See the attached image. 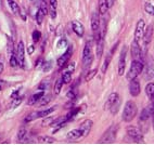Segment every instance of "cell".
<instances>
[{"label":"cell","mask_w":154,"mask_h":145,"mask_svg":"<svg viewBox=\"0 0 154 145\" xmlns=\"http://www.w3.org/2000/svg\"><path fill=\"white\" fill-rule=\"evenodd\" d=\"M0 90H1V87H0Z\"/></svg>","instance_id":"obj_49"},{"label":"cell","mask_w":154,"mask_h":145,"mask_svg":"<svg viewBox=\"0 0 154 145\" xmlns=\"http://www.w3.org/2000/svg\"><path fill=\"white\" fill-rule=\"evenodd\" d=\"M32 37H33L34 42H38V41L40 40V38H42V33H40L39 30H34Z\"/></svg>","instance_id":"obj_36"},{"label":"cell","mask_w":154,"mask_h":145,"mask_svg":"<svg viewBox=\"0 0 154 145\" xmlns=\"http://www.w3.org/2000/svg\"><path fill=\"white\" fill-rule=\"evenodd\" d=\"M144 10H146V13L150 14V15H154V6L151 2H146V5H144Z\"/></svg>","instance_id":"obj_31"},{"label":"cell","mask_w":154,"mask_h":145,"mask_svg":"<svg viewBox=\"0 0 154 145\" xmlns=\"http://www.w3.org/2000/svg\"><path fill=\"white\" fill-rule=\"evenodd\" d=\"M153 115H154V103H151V105L144 107L142 110V112L140 114V120L146 121Z\"/></svg>","instance_id":"obj_9"},{"label":"cell","mask_w":154,"mask_h":145,"mask_svg":"<svg viewBox=\"0 0 154 145\" xmlns=\"http://www.w3.org/2000/svg\"><path fill=\"white\" fill-rule=\"evenodd\" d=\"M50 17H52V19L57 17V9H51L50 10Z\"/></svg>","instance_id":"obj_44"},{"label":"cell","mask_w":154,"mask_h":145,"mask_svg":"<svg viewBox=\"0 0 154 145\" xmlns=\"http://www.w3.org/2000/svg\"><path fill=\"white\" fill-rule=\"evenodd\" d=\"M8 5L9 7H10V9L12 10V12H13L14 14H20V7L19 5H17L14 0H8Z\"/></svg>","instance_id":"obj_26"},{"label":"cell","mask_w":154,"mask_h":145,"mask_svg":"<svg viewBox=\"0 0 154 145\" xmlns=\"http://www.w3.org/2000/svg\"><path fill=\"white\" fill-rule=\"evenodd\" d=\"M38 142L42 143V144H53L55 143V139L51 137H48V135H44V137H38Z\"/></svg>","instance_id":"obj_23"},{"label":"cell","mask_w":154,"mask_h":145,"mask_svg":"<svg viewBox=\"0 0 154 145\" xmlns=\"http://www.w3.org/2000/svg\"><path fill=\"white\" fill-rule=\"evenodd\" d=\"M51 67H52V62H51V61H47V62H45L44 65H42V69H44L45 71H48Z\"/></svg>","instance_id":"obj_38"},{"label":"cell","mask_w":154,"mask_h":145,"mask_svg":"<svg viewBox=\"0 0 154 145\" xmlns=\"http://www.w3.org/2000/svg\"><path fill=\"white\" fill-rule=\"evenodd\" d=\"M40 1H42V0H40Z\"/></svg>","instance_id":"obj_50"},{"label":"cell","mask_w":154,"mask_h":145,"mask_svg":"<svg viewBox=\"0 0 154 145\" xmlns=\"http://www.w3.org/2000/svg\"><path fill=\"white\" fill-rule=\"evenodd\" d=\"M39 105H40V106H44V105H47L48 103H49L50 101H51V95H46V96H42V99L39 100Z\"/></svg>","instance_id":"obj_35"},{"label":"cell","mask_w":154,"mask_h":145,"mask_svg":"<svg viewBox=\"0 0 154 145\" xmlns=\"http://www.w3.org/2000/svg\"><path fill=\"white\" fill-rule=\"evenodd\" d=\"M119 107H121V99H119V98L115 100V102L111 105V107L109 108V110H110V112H111L112 115H116L117 112L119 110Z\"/></svg>","instance_id":"obj_20"},{"label":"cell","mask_w":154,"mask_h":145,"mask_svg":"<svg viewBox=\"0 0 154 145\" xmlns=\"http://www.w3.org/2000/svg\"><path fill=\"white\" fill-rule=\"evenodd\" d=\"M14 100V102H13V104H12V107H15V106H17V105H20L21 104V102L23 101V99L22 98H15V99H13Z\"/></svg>","instance_id":"obj_40"},{"label":"cell","mask_w":154,"mask_h":145,"mask_svg":"<svg viewBox=\"0 0 154 145\" xmlns=\"http://www.w3.org/2000/svg\"><path fill=\"white\" fill-rule=\"evenodd\" d=\"M97 73H98V69H97V68H94V69H92V71H88V74L86 75V77H85V80H86V81H90V80L92 79V78H94V77L97 75Z\"/></svg>","instance_id":"obj_34"},{"label":"cell","mask_w":154,"mask_h":145,"mask_svg":"<svg viewBox=\"0 0 154 145\" xmlns=\"http://www.w3.org/2000/svg\"><path fill=\"white\" fill-rule=\"evenodd\" d=\"M54 107H51V108H48V110H38V112H33L30 113L27 117L25 118V122H29V121H33L37 118H44V117H48V115H50L51 113L54 110Z\"/></svg>","instance_id":"obj_4"},{"label":"cell","mask_w":154,"mask_h":145,"mask_svg":"<svg viewBox=\"0 0 154 145\" xmlns=\"http://www.w3.org/2000/svg\"><path fill=\"white\" fill-rule=\"evenodd\" d=\"M144 29H146V23L143 20H139L136 25V29H135V40L136 41H140V39L143 37V34H144Z\"/></svg>","instance_id":"obj_8"},{"label":"cell","mask_w":154,"mask_h":145,"mask_svg":"<svg viewBox=\"0 0 154 145\" xmlns=\"http://www.w3.org/2000/svg\"><path fill=\"white\" fill-rule=\"evenodd\" d=\"M92 54V42L90 41H87L85 48H84V52H83V58L85 56H88V55Z\"/></svg>","instance_id":"obj_25"},{"label":"cell","mask_w":154,"mask_h":145,"mask_svg":"<svg viewBox=\"0 0 154 145\" xmlns=\"http://www.w3.org/2000/svg\"><path fill=\"white\" fill-rule=\"evenodd\" d=\"M126 132L127 134L131 137L136 143H142L143 142V135L142 132L137 128V127L134 126H128L126 128Z\"/></svg>","instance_id":"obj_5"},{"label":"cell","mask_w":154,"mask_h":145,"mask_svg":"<svg viewBox=\"0 0 154 145\" xmlns=\"http://www.w3.org/2000/svg\"><path fill=\"white\" fill-rule=\"evenodd\" d=\"M117 98H119V94H117V93H116V92L111 93L110 96L107 98L106 103H105V105H104V108H105V110H109V108H110V107H111V105H112L113 103L115 102V100L117 99Z\"/></svg>","instance_id":"obj_21"},{"label":"cell","mask_w":154,"mask_h":145,"mask_svg":"<svg viewBox=\"0 0 154 145\" xmlns=\"http://www.w3.org/2000/svg\"><path fill=\"white\" fill-rule=\"evenodd\" d=\"M63 85H64V82H63V80H62V79L57 80V82H55V85H54V93H55V94H60Z\"/></svg>","instance_id":"obj_28"},{"label":"cell","mask_w":154,"mask_h":145,"mask_svg":"<svg viewBox=\"0 0 154 145\" xmlns=\"http://www.w3.org/2000/svg\"><path fill=\"white\" fill-rule=\"evenodd\" d=\"M71 54H72V47H69V49L66 50L65 53H64L62 56L58 59V65L59 67H63L67 62H69V58H71Z\"/></svg>","instance_id":"obj_14"},{"label":"cell","mask_w":154,"mask_h":145,"mask_svg":"<svg viewBox=\"0 0 154 145\" xmlns=\"http://www.w3.org/2000/svg\"><path fill=\"white\" fill-rule=\"evenodd\" d=\"M66 96H67V98H69V100H74L75 99V93H74V91H73V90L69 91V92H67V94H66Z\"/></svg>","instance_id":"obj_42"},{"label":"cell","mask_w":154,"mask_h":145,"mask_svg":"<svg viewBox=\"0 0 154 145\" xmlns=\"http://www.w3.org/2000/svg\"><path fill=\"white\" fill-rule=\"evenodd\" d=\"M72 28L74 30V33L76 34L77 36H79V37H83L84 34H85V27H84V25L80 22H78V21H76V20L72 22Z\"/></svg>","instance_id":"obj_12"},{"label":"cell","mask_w":154,"mask_h":145,"mask_svg":"<svg viewBox=\"0 0 154 145\" xmlns=\"http://www.w3.org/2000/svg\"><path fill=\"white\" fill-rule=\"evenodd\" d=\"M62 80H63L64 83H69L72 81V73L71 71H64L63 75H62Z\"/></svg>","instance_id":"obj_29"},{"label":"cell","mask_w":154,"mask_h":145,"mask_svg":"<svg viewBox=\"0 0 154 145\" xmlns=\"http://www.w3.org/2000/svg\"><path fill=\"white\" fill-rule=\"evenodd\" d=\"M52 122V118H47L46 120L42 121V126H47V125H50Z\"/></svg>","instance_id":"obj_46"},{"label":"cell","mask_w":154,"mask_h":145,"mask_svg":"<svg viewBox=\"0 0 154 145\" xmlns=\"http://www.w3.org/2000/svg\"><path fill=\"white\" fill-rule=\"evenodd\" d=\"M154 116V115H153ZM153 129H154V117H153Z\"/></svg>","instance_id":"obj_48"},{"label":"cell","mask_w":154,"mask_h":145,"mask_svg":"<svg viewBox=\"0 0 154 145\" xmlns=\"http://www.w3.org/2000/svg\"><path fill=\"white\" fill-rule=\"evenodd\" d=\"M91 28H92L94 32L99 30L100 28V17L99 14L97 13V12H94L92 17H91Z\"/></svg>","instance_id":"obj_16"},{"label":"cell","mask_w":154,"mask_h":145,"mask_svg":"<svg viewBox=\"0 0 154 145\" xmlns=\"http://www.w3.org/2000/svg\"><path fill=\"white\" fill-rule=\"evenodd\" d=\"M107 10H109L107 0H99V13L104 15L107 12Z\"/></svg>","instance_id":"obj_22"},{"label":"cell","mask_w":154,"mask_h":145,"mask_svg":"<svg viewBox=\"0 0 154 145\" xmlns=\"http://www.w3.org/2000/svg\"><path fill=\"white\" fill-rule=\"evenodd\" d=\"M111 60H112V53L109 52V54L106 55V59H105L104 63H103V65H102V67H101L102 73H105V71H107V67H109V65H110Z\"/></svg>","instance_id":"obj_27"},{"label":"cell","mask_w":154,"mask_h":145,"mask_svg":"<svg viewBox=\"0 0 154 145\" xmlns=\"http://www.w3.org/2000/svg\"><path fill=\"white\" fill-rule=\"evenodd\" d=\"M117 131H119V126H117V125L111 126L110 128L104 132V134L101 137V139L98 141V143H99V144H110V143H113L114 140L116 139Z\"/></svg>","instance_id":"obj_2"},{"label":"cell","mask_w":154,"mask_h":145,"mask_svg":"<svg viewBox=\"0 0 154 145\" xmlns=\"http://www.w3.org/2000/svg\"><path fill=\"white\" fill-rule=\"evenodd\" d=\"M66 137L69 140H78L79 137H83V133L80 131V129H73V130L69 131Z\"/></svg>","instance_id":"obj_17"},{"label":"cell","mask_w":154,"mask_h":145,"mask_svg":"<svg viewBox=\"0 0 154 145\" xmlns=\"http://www.w3.org/2000/svg\"><path fill=\"white\" fill-rule=\"evenodd\" d=\"M92 125H94V122H92V120H90V119H87V120H85L82 123V126L79 127V129H80V131H82V133H83V137H87V135L90 133Z\"/></svg>","instance_id":"obj_13"},{"label":"cell","mask_w":154,"mask_h":145,"mask_svg":"<svg viewBox=\"0 0 154 145\" xmlns=\"http://www.w3.org/2000/svg\"><path fill=\"white\" fill-rule=\"evenodd\" d=\"M10 66L11 67H17L19 66V62H17V59L15 56V54H12L11 58H10Z\"/></svg>","instance_id":"obj_37"},{"label":"cell","mask_w":154,"mask_h":145,"mask_svg":"<svg viewBox=\"0 0 154 145\" xmlns=\"http://www.w3.org/2000/svg\"><path fill=\"white\" fill-rule=\"evenodd\" d=\"M34 51H35V47H34L33 44H30V46L28 47V49H27V53L30 55V54H33Z\"/></svg>","instance_id":"obj_45"},{"label":"cell","mask_w":154,"mask_h":145,"mask_svg":"<svg viewBox=\"0 0 154 145\" xmlns=\"http://www.w3.org/2000/svg\"><path fill=\"white\" fill-rule=\"evenodd\" d=\"M92 62H94V55H92V54L83 58V67H84V69L89 68V67H90V65L92 64Z\"/></svg>","instance_id":"obj_24"},{"label":"cell","mask_w":154,"mask_h":145,"mask_svg":"<svg viewBox=\"0 0 154 145\" xmlns=\"http://www.w3.org/2000/svg\"><path fill=\"white\" fill-rule=\"evenodd\" d=\"M46 17L44 14V12L40 10V9H38V12L36 13V21H37V24L38 25H42V21H44V17Z\"/></svg>","instance_id":"obj_30"},{"label":"cell","mask_w":154,"mask_h":145,"mask_svg":"<svg viewBox=\"0 0 154 145\" xmlns=\"http://www.w3.org/2000/svg\"><path fill=\"white\" fill-rule=\"evenodd\" d=\"M15 56L17 59L19 65L21 67H24V62H25V48L23 41H20L19 44L17 47V51H15Z\"/></svg>","instance_id":"obj_7"},{"label":"cell","mask_w":154,"mask_h":145,"mask_svg":"<svg viewBox=\"0 0 154 145\" xmlns=\"http://www.w3.org/2000/svg\"><path fill=\"white\" fill-rule=\"evenodd\" d=\"M146 93L148 94L149 96H151L154 94V83L153 82H150V83H148L146 87Z\"/></svg>","instance_id":"obj_32"},{"label":"cell","mask_w":154,"mask_h":145,"mask_svg":"<svg viewBox=\"0 0 154 145\" xmlns=\"http://www.w3.org/2000/svg\"><path fill=\"white\" fill-rule=\"evenodd\" d=\"M143 67H144L143 62H141L140 60H134L131 62V65H130L129 71L127 73V79L131 80L134 78H137L142 73Z\"/></svg>","instance_id":"obj_3"},{"label":"cell","mask_w":154,"mask_h":145,"mask_svg":"<svg viewBox=\"0 0 154 145\" xmlns=\"http://www.w3.org/2000/svg\"><path fill=\"white\" fill-rule=\"evenodd\" d=\"M26 133H27L26 129H25L24 127H21L19 130V133H17V140H19V141H22V140L26 137Z\"/></svg>","instance_id":"obj_33"},{"label":"cell","mask_w":154,"mask_h":145,"mask_svg":"<svg viewBox=\"0 0 154 145\" xmlns=\"http://www.w3.org/2000/svg\"><path fill=\"white\" fill-rule=\"evenodd\" d=\"M126 60H127V46H124L121 51V55H119V76H122V75L124 74L125 67H126Z\"/></svg>","instance_id":"obj_6"},{"label":"cell","mask_w":154,"mask_h":145,"mask_svg":"<svg viewBox=\"0 0 154 145\" xmlns=\"http://www.w3.org/2000/svg\"><path fill=\"white\" fill-rule=\"evenodd\" d=\"M49 5L51 9H57L58 7V0H49Z\"/></svg>","instance_id":"obj_41"},{"label":"cell","mask_w":154,"mask_h":145,"mask_svg":"<svg viewBox=\"0 0 154 145\" xmlns=\"http://www.w3.org/2000/svg\"><path fill=\"white\" fill-rule=\"evenodd\" d=\"M140 55H141V49H140V46H139V42L134 40L131 44V56L134 58V60H137L138 58H140Z\"/></svg>","instance_id":"obj_15"},{"label":"cell","mask_w":154,"mask_h":145,"mask_svg":"<svg viewBox=\"0 0 154 145\" xmlns=\"http://www.w3.org/2000/svg\"><path fill=\"white\" fill-rule=\"evenodd\" d=\"M5 71V62L1 58H0V74H2Z\"/></svg>","instance_id":"obj_43"},{"label":"cell","mask_w":154,"mask_h":145,"mask_svg":"<svg viewBox=\"0 0 154 145\" xmlns=\"http://www.w3.org/2000/svg\"><path fill=\"white\" fill-rule=\"evenodd\" d=\"M129 93L132 96H138L140 93V82L138 81L137 78L130 80L129 82Z\"/></svg>","instance_id":"obj_10"},{"label":"cell","mask_w":154,"mask_h":145,"mask_svg":"<svg viewBox=\"0 0 154 145\" xmlns=\"http://www.w3.org/2000/svg\"><path fill=\"white\" fill-rule=\"evenodd\" d=\"M153 33H154V25L150 24L148 27L144 29V34H143V41H144V44H148L151 42L152 38H153Z\"/></svg>","instance_id":"obj_11"},{"label":"cell","mask_w":154,"mask_h":145,"mask_svg":"<svg viewBox=\"0 0 154 145\" xmlns=\"http://www.w3.org/2000/svg\"><path fill=\"white\" fill-rule=\"evenodd\" d=\"M67 68H69V71L73 73V71H75V63H71L69 66H67Z\"/></svg>","instance_id":"obj_47"},{"label":"cell","mask_w":154,"mask_h":145,"mask_svg":"<svg viewBox=\"0 0 154 145\" xmlns=\"http://www.w3.org/2000/svg\"><path fill=\"white\" fill-rule=\"evenodd\" d=\"M97 58L100 59L103 54V46H104V41H103V37H100L99 39H97Z\"/></svg>","instance_id":"obj_18"},{"label":"cell","mask_w":154,"mask_h":145,"mask_svg":"<svg viewBox=\"0 0 154 145\" xmlns=\"http://www.w3.org/2000/svg\"><path fill=\"white\" fill-rule=\"evenodd\" d=\"M67 46V41H66L65 38H62L59 40L58 42V48H64V47Z\"/></svg>","instance_id":"obj_39"},{"label":"cell","mask_w":154,"mask_h":145,"mask_svg":"<svg viewBox=\"0 0 154 145\" xmlns=\"http://www.w3.org/2000/svg\"><path fill=\"white\" fill-rule=\"evenodd\" d=\"M45 95V92L44 91H40V92H37L35 93V94H33V95L30 96L29 100H28V105H34L36 104L37 102L39 101V100L42 99V96Z\"/></svg>","instance_id":"obj_19"},{"label":"cell","mask_w":154,"mask_h":145,"mask_svg":"<svg viewBox=\"0 0 154 145\" xmlns=\"http://www.w3.org/2000/svg\"><path fill=\"white\" fill-rule=\"evenodd\" d=\"M137 105L134 101H127L126 104H125L124 110H123V120L126 121V122H130V121L136 117L137 115Z\"/></svg>","instance_id":"obj_1"}]
</instances>
